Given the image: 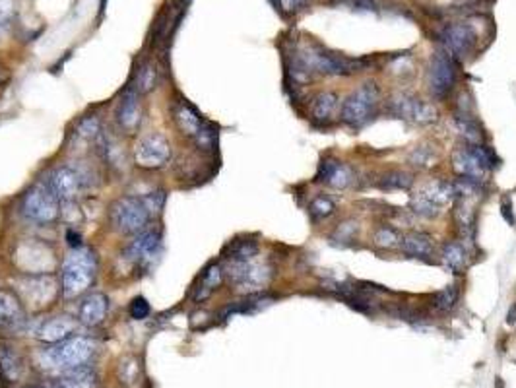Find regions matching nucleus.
<instances>
[{
	"mask_svg": "<svg viewBox=\"0 0 516 388\" xmlns=\"http://www.w3.org/2000/svg\"><path fill=\"white\" fill-rule=\"evenodd\" d=\"M96 270L97 259L91 249H84V247L74 249L63 264L60 287H63V295L66 299H74V297H80L82 293H86L89 285L93 283Z\"/></svg>",
	"mask_w": 516,
	"mask_h": 388,
	"instance_id": "1",
	"label": "nucleus"
},
{
	"mask_svg": "<svg viewBox=\"0 0 516 388\" xmlns=\"http://www.w3.org/2000/svg\"><path fill=\"white\" fill-rule=\"evenodd\" d=\"M301 65L305 66L311 74H324V76H347V74L359 72L361 68L369 65L361 58L340 57L336 53H330L323 47H305L295 55Z\"/></svg>",
	"mask_w": 516,
	"mask_h": 388,
	"instance_id": "2",
	"label": "nucleus"
},
{
	"mask_svg": "<svg viewBox=\"0 0 516 388\" xmlns=\"http://www.w3.org/2000/svg\"><path fill=\"white\" fill-rule=\"evenodd\" d=\"M380 101V91L375 82H367L363 86L354 89L349 96L344 99L340 115L342 121L346 122L351 129H361L365 124L373 121V117L377 113V107Z\"/></svg>",
	"mask_w": 516,
	"mask_h": 388,
	"instance_id": "3",
	"label": "nucleus"
},
{
	"mask_svg": "<svg viewBox=\"0 0 516 388\" xmlns=\"http://www.w3.org/2000/svg\"><path fill=\"white\" fill-rule=\"evenodd\" d=\"M93 351H96V344L91 340L84 338V336H76V338L58 342L55 348L45 349L43 359L53 369L70 371V369L86 367V363L93 356Z\"/></svg>",
	"mask_w": 516,
	"mask_h": 388,
	"instance_id": "4",
	"label": "nucleus"
},
{
	"mask_svg": "<svg viewBox=\"0 0 516 388\" xmlns=\"http://www.w3.org/2000/svg\"><path fill=\"white\" fill-rule=\"evenodd\" d=\"M224 274L229 278V282L233 283L235 290L241 293H257V291L264 290L270 278H272V268L258 262L257 259L252 260H227V268Z\"/></svg>",
	"mask_w": 516,
	"mask_h": 388,
	"instance_id": "5",
	"label": "nucleus"
},
{
	"mask_svg": "<svg viewBox=\"0 0 516 388\" xmlns=\"http://www.w3.org/2000/svg\"><path fill=\"white\" fill-rule=\"evenodd\" d=\"M111 224L124 235H138L148 227L152 214L146 206L144 198L138 196H122L111 206Z\"/></svg>",
	"mask_w": 516,
	"mask_h": 388,
	"instance_id": "6",
	"label": "nucleus"
},
{
	"mask_svg": "<svg viewBox=\"0 0 516 388\" xmlns=\"http://www.w3.org/2000/svg\"><path fill=\"white\" fill-rule=\"evenodd\" d=\"M454 198L451 183L433 181L410 198L411 212H415L421 218H435L441 214L444 206H449Z\"/></svg>",
	"mask_w": 516,
	"mask_h": 388,
	"instance_id": "7",
	"label": "nucleus"
},
{
	"mask_svg": "<svg viewBox=\"0 0 516 388\" xmlns=\"http://www.w3.org/2000/svg\"><path fill=\"white\" fill-rule=\"evenodd\" d=\"M58 200L55 190L49 183H39L32 186L24 196L22 210L30 219L37 224H51L58 218Z\"/></svg>",
	"mask_w": 516,
	"mask_h": 388,
	"instance_id": "8",
	"label": "nucleus"
},
{
	"mask_svg": "<svg viewBox=\"0 0 516 388\" xmlns=\"http://www.w3.org/2000/svg\"><path fill=\"white\" fill-rule=\"evenodd\" d=\"M171 160V144L162 132H150L138 140L134 162L142 169H160Z\"/></svg>",
	"mask_w": 516,
	"mask_h": 388,
	"instance_id": "9",
	"label": "nucleus"
},
{
	"mask_svg": "<svg viewBox=\"0 0 516 388\" xmlns=\"http://www.w3.org/2000/svg\"><path fill=\"white\" fill-rule=\"evenodd\" d=\"M162 247V233L155 229H144L130 241L129 247L122 252V257L129 260L132 266L150 268L153 260L160 259Z\"/></svg>",
	"mask_w": 516,
	"mask_h": 388,
	"instance_id": "10",
	"label": "nucleus"
},
{
	"mask_svg": "<svg viewBox=\"0 0 516 388\" xmlns=\"http://www.w3.org/2000/svg\"><path fill=\"white\" fill-rule=\"evenodd\" d=\"M388 111L396 117H400L404 121L415 122V124H433L439 119L435 105H431L427 101H421L418 97H410L406 93L394 96L388 101Z\"/></svg>",
	"mask_w": 516,
	"mask_h": 388,
	"instance_id": "11",
	"label": "nucleus"
},
{
	"mask_svg": "<svg viewBox=\"0 0 516 388\" xmlns=\"http://www.w3.org/2000/svg\"><path fill=\"white\" fill-rule=\"evenodd\" d=\"M18 290L25 303H30L33 307H45L57 299L58 283L55 276L45 272V274L25 276L24 280L18 283Z\"/></svg>",
	"mask_w": 516,
	"mask_h": 388,
	"instance_id": "12",
	"label": "nucleus"
},
{
	"mask_svg": "<svg viewBox=\"0 0 516 388\" xmlns=\"http://www.w3.org/2000/svg\"><path fill=\"white\" fill-rule=\"evenodd\" d=\"M429 91L435 99H444L454 88L456 82V66L449 53H435L429 65Z\"/></svg>",
	"mask_w": 516,
	"mask_h": 388,
	"instance_id": "13",
	"label": "nucleus"
},
{
	"mask_svg": "<svg viewBox=\"0 0 516 388\" xmlns=\"http://www.w3.org/2000/svg\"><path fill=\"white\" fill-rule=\"evenodd\" d=\"M439 37H441V43H443L444 53H449L454 58L468 57L477 41L474 27L470 24H462V22L444 25Z\"/></svg>",
	"mask_w": 516,
	"mask_h": 388,
	"instance_id": "14",
	"label": "nucleus"
},
{
	"mask_svg": "<svg viewBox=\"0 0 516 388\" xmlns=\"http://www.w3.org/2000/svg\"><path fill=\"white\" fill-rule=\"evenodd\" d=\"M316 183H324V185L332 186V188H349L355 183L354 167L349 163L340 162L334 157H324L318 171H316Z\"/></svg>",
	"mask_w": 516,
	"mask_h": 388,
	"instance_id": "15",
	"label": "nucleus"
},
{
	"mask_svg": "<svg viewBox=\"0 0 516 388\" xmlns=\"http://www.w3.org/2000/svg\"><path fill=\"white\" fill-rule=\"evenodd\" d=\"M49 185L55 190L57 198L60 202H68L76 198V194L80 193L82 188V175L80 171L74 169L70 165H60L53 171V175L49 179Z\"/></svg>",
	"mask_w": 516,
	"mask_h": 388,
	"instance_id": "16",
	"label": "nucleus"
},
{
	"mask_svg": "<svg viewBox=\"0 0 516 388\" xmlns=\"http://www.w3.org/2000/svg\"><path fill=\"white\" fill-rule=\"evenodd\" d=\"M109 311V299L103 293H91L86 295L78 305V321L86 326H97L105 321Z\"/></svg>",
	"mask_w": 516,
	"mask_h": 388,
	"instance_id": "17",
	"label": "nucleus"
},
{
	"mask_svg": "<svg viewBox=\"0 0 516 388\" xmlns=\"http://www.w3.org/2000/svg\"><path fill=\"white\" fill-rule=\"evenodd\" d=\"M76 330V321L70 318V316L66 315H58V316H53V318H49L45 323L41 324L39 328H37V338L41 342H47V344H58V342H63V340H68L72 336V332Z\"/></svg>",
	"mask_w": 516,
	"mask_h": 388,
	"instance_id": "18",
	"label": "nucleus"
},
{
	"mask_svg": "<svg viewBox=\"0 0 516 388\" xmlns=\"http://www.w3.org/2000/svg\"><path fill=\"white\" fill-rule=\"evenodd\" d=\"M138 93L134 88H129L124 91V96L121 99V105H119V113H117V119H119V124L121 129H124L127 132H134L140 124V99H138Z\"/></svg>",
	"mask_w": 516,
	"mask_h": 388,
	"instance_id": "19",
	"label": "nucleus"
},
{
	"mask_svg": "<svg viewBox=\"0 0 516 388\" xmlns=\"http://www.w3.org/2000/svg\"><path fill=\"white\" fill-rule=\"evenodd\" d=\"M452 167L458 173L460 177L476 179V181H484L487 175V171L482 167V163L477 162V157L474 152L470 150V146L458 148L454 154H452Z\"/></svg>",
	"mask_w": 516,
	"mask_h": 388,
	"instance_id": "20",
	"label": "nucleus"
},
{
	"mask_svg": "<svg viewBox=\"0 0 516 388\" xmlns=\"http://www.w3.org/2000/svg\"><path fill=\"white\" fill-rule=\"evenodd\" d=\"M173 117H175V122H177L179 130L188 138L198 136V132H200V130L204 129V124H206V122L202 121V117L198 115V111H196L193 105H188L186 101L177 103L175 111H173Z\"/></svg>",
	"mask_w": 516,
	"mask_h": 388,
	"instance_id": "21",
	"label": "nucleus"
},
{
	"mask_svg": "<svg viewBox=\"0 0 516 388\" xmlns=\"http://www.w3.org/2000/svg\"><path fill=\"white\" fill-rule=\"evenodd\" d=\"M24 324V309L10 291H0V328H18Z\"/></svg>",
	"mask_w": 516,
	"mask_h": 388,
	"instance_id": "22",
	"label": "nucleus"
},
{
	"mask_svg": "<svg viewBox=\"0 0 516 388\" xmlns=\"http://www.w3.org/2000/svg\"><path fill=\"white\" fill-rule=\"evenodd\" d=\"M400 247L408 257H413V259H431L435 254L433 239L429 235L420 233V231H411V233L406 235Z\"/></svg>",
	"mask_w": 516,
	"mask_h": 388,
	"instance_id": "23",
	"label": "nucleus"
},
{
	"mask_svg": "<svg viewBox=\"0 0 516 388\" xmlns=\"http://www.w3.org/2000/svg\"><path fill=\"white\" fill-rule=\"evenodd\" d=\"M97 377L96 373L88 367H78L65 371V375L58 379L57 388H96Z\"/></svg>",
	"mask_w": 516,
	"mask_h": 388,
	"instance_id": "24",
	"label": "nucleus"
},
{
	"mask_svg": "<svg viewBox=\"0 0 516 388\" xmlns=\"http://www.w3.org/2000/svg\"><path fill=\"white\" fill-rule=\"evenodd\" d=\"M338 109V96L334 91H323L313 99L311 115L316 122H328Z\"/></svg>",
	"mask_w": 516,
	"mask_h": 388,
	"instance_id": "25",
	"label": "nucleus"
},
{
	"mask_svg": "<svg viewBox=\"0 0 516 388\" xmlns=\"http://www.w3.org/2000/svg\"><path fill=\"white\" fill-rule=\"evenodd\" d=\"M221 280H224V268L219 266V264H212V266L206 268V270H204V274L200 276V285L196 287V295H194V299L196 301L206 299L212 291L218 290Z\"/></svg>",
	"mask_w": 516,
	"mask_h": 388,
	"instance_id": "26",
	"label": "nucleus"
},
{
	"mask_svg": "<svg viewBox=\"0 0 516 388\" xmlns=\"http://www.w3.org/2000/svg\"><path fill=\"white\" fill-rule=\"evenodd\" d=\"M454 124L460 130V134L468 140V144H482L484 142V130L470 113L454 115Z\"/></svg>",
	"mask_w": 516,
	"mask_h": 388,
	"instance_id": "27",
	"label": "nucleus"
},
{
	"mask_svg": "<svg viewBox=\"0 0 516 388\" xmlns=\"http://www.w3.org/2000/svg\"><path fill=\"white\" fill-rule=\"evenodd\" d=\"M443 262L446 264V268L451 270L452 274H462L466 264H468L464 247L456 241L446 242L443 247Z\"/></svg>",
	"mask_w": 516,
	"mask_h": 388,
	"instance_id": "28",
	"label": "nucleus"
},
{
	"mask_svg": "<svg viewBox=\"0 0 516 388\" xmlns=\"http://www.w3.org/2000/svg\"><path fill=\"white\" fill-rule=\"evenodd\" d=\"M377 185L382 190H408L413 186V177L408 171H387L380 175Z\"/></svg>",
	"mask_w": 516,
	"mask_h": 388,
	"instance_id": "29",
	"label": "nucleus"
},
{
	"mask_svg": "<svg viewBox=\"0 0 516 388\" xmlns=\"http://www.w3.org/2000/svg\"><path fill=\"white\" fill-rule=\"evenodd\" d=\"M22 359L18 356V351H14L8 346H0V371L8 380H16L22 375Z\"/></svg>",
	"mask_w": 516,
	"mask_h": 388,
	"instance_id": "30",
	"label": "nucleus"
},
{
	"mask_svg": "<svg viewBox=\"0 0 516 388\" xmlns=\"http://www.w3.org/2000/svg\"><path fill=\"white\" fill-rule=\"evenodd\" d=\"M257 241H235L227 247V260H252L257 259Z\"/></svg>",
	"mask_w": 516,
	"mask_h": 388,
	"instance_id": "31",
	"label": "nucleus"
},
{
	"mask_svg": "<svg viewBox=\"0 0 516 388\" xmlns=\"http://www.w3.org/2000/svg\"><path fill=\"white\" fill-rule=\"evenodd\" d=\"M155 84H157V70H155V66L152 63H146V65L140 66V70L136 72V86H134L138 93L152 91L155 88Z\"/></svg>",
	"mask_w": 516,
	"mask_h": 388,
	"instance_id": "32",
	"label": "nucleus"
},
{
	"mask_svg": "<svg viewBox=\"0 0 516 388\" xmlns=\"http://www.w3.org/2000/svg\"><path fill=\"white\" fill-rule=\"evenodd\" d=\"M408 162H410L413 167H418V169H429V167H433L437 162L435 150L429 148V146H418V148L408 155Z\"/></svg>",
	"mask_w": 516,
	"mask_h": 388,
	"instance_id": "33",
	"label": "nucleus"
},
{
	"mask_svg": "<svg viewBox=\"0 0 516 388\" xmlns=\"http://www.w3.org/2000/svg\"><path fill=\"white\" fill-rule=\"evenodd\" d=\"M357 231H359V226H357V221H354V219L342 221V224L336 227V231L332 233L330 242H332V245H340V247H346V245H349V242L354 241V237L357 235Z\"/></svg>",
	"mask_w": 516,
	"mask_h": 388,
	"instance_id": "34",
	"label": "nucleus"
},
{
	"mask_svg": "<svg viewBox=\"0 0 516 388\" xmlns=\"http://www.w3.org/2000/svg\"><path fill=\"white\" fill-rule=\"evenodd\" d=\"M402 235L398 229L394 227H380L377 229V233H375V245L380 247V249H396V247H400L402 245Z\"/></svg>",
	"mask_w": 516,
	"mask_h": 388,
	"instance_id": "35",
	"label": "nucleus"
},
{
	"mask_svg": "<svg viewBox=\"0 0 516 388\" xmlns=\"http://www.w3.org/2000/svg\"><path fill=\"white\" fill-rule=\"evenodd\" d=\"M309 212H311L313 219L321 221V219L330 218L332 214L336 212V202L332 200L330 196H316L315 200L311 202V206H309Z\"/></svg>",
	"mask_w": 516,
	"mask_h": 388,
	"instance_id": "36",
	"label": "nucleus"
},
{
	"mask_svg": "<svg viewBox=\"0 0 516 388\" xmlns=\"http://www.w3.org/2000/svg\"><path fill=\"white\" fill-rule=\"evenodd\" d=\"M456 301H458V287L456 285H446L444 290L439 291L435 297H433V307L446 313V311L454 309Z\"/></svg>",
	"mask_w": 516,
	"mask_h": 388,
	"instance_id": "37",
	"label": "nucleus"
},
{
	"mask_svg": "<svg viewBox=\"0 0 516 388\" xmlns=\"http://www.w3.org/2000/svg\"><path fill=\"white\" fill-rule=\"evenodd\" d=\"M14 18V0H0V39L10 27Z\"/></svg>",
	"mask_w": 516,
	"mask_h": 388,
	"instance_id": "38",
	"label": "nucleus"
},
{
	"mask_svg": "<svg viewBox=\"0 0 516 388\" xmlns=\"http://www.w3.org/2000/svg\"><path fill=\"white\" fill-rule=\"evenodd\" d=\"M307 2L309 0H272V4L283 14H295V12H299L305 6Z\"/></svg>",
	"mask_w": 516,
	"mask_h": 388,
	"instance_id": "39",
	"label": "nucleus"
},
{
	"mask_svg": "<svg viewBox=\"0 0 516 388\" xmlns=\"http://www.w3.org/2000/svg\"><path fill=\"white\" fill-rule=\"evenodd\" d=\"M150 315V305L144 297H136L130 303V316L136 318V321H144L146 316Z\"/></svg>",
	"mask_w": 516,
	"mask_h": 388,
	"instance_id": "40",
	"label": "nucleus"
},
{
	"mask_svg": "<svg viewBox=\"0 0 516 388\" xmlns=\"http://www.w3.org/2000/svg\"><path fill=\"white\" fill-rule=\"evenodd\" d=\"M144 202L148 206L150 214H160L165 204V194L163 193H150L148 196H144Z\"/></svg>",
	"mask_w": 516,
	"mask_h": 388,
	"instance_id": "41",
	"label": "nucleus"
},
{
	"mask_svg": "<svg viewBox=\"0 0 516 388\" xmlns=\"http://www.w3.org/2000/svg\"><path fill=\"white\" fill-rule=\"evenodd\" d=\"M78 130H80V134L84 138L99 136V121H97L96 117H91V119H84V121L80 122Z\"/></svg>",
	"mask_w": 516,
	"mask_h": 388,
	"instance_id": "42",
	"label": "nucleus"
},
{
	"mask_svg": "<svg viewBox=\"0 0 516 388\" xmlns=\"http://www.w3.org/2000/svg\"><path fill=\"white\" fill-rule=\"evenodd\" d=\"M349 8L355 10H375L377 8V0H344Z\"/></svg>",
	"mask_w": 516,
	"mask_h": 388,
	"instance_id": "43",
	"label": "nucleus"
},
{
	"mask_svg": "<svg viewBox=\"0 0 516 388\" xmlns=\"http://www.w3.org/2000/svg\"><path fill=\"white\" fill-rule=\"evenodd\" d=\"M510 210H512V204H510L508 198H505V200L501 202V214L505 216V219H507L510 226H515V218H512V212Z\"/></svg>",
	"mask_w": 516,
	"mask_h": 388,
	"instance_id": "44",
	"label": "nucleus"
},
{
	"mask_svg": "<svg viewBox=\"0 0 516 388\" xmlns=\"http://www.w3.org/2000/svg\"><path fill=\"white\" fill-rule=\"evenodd\" d=\"M507 323L508 324H515L516 323V303L510 307V311H508V316H507Z\"/></svg>",
	"mask_w": 516,
	"mask_h": 388,
	"instance_id": "45",
	"label": "nucleus"
},
{
	"mask_svg": "<svg viewBox=\"0 0 516 388\" xmlns=\"http://www.w3.org/2000/svg\"><path fill=\"white\" fill-rule=\"evenodd\" d=\"M32 388H33V387H32Z\"/></svg>",
	"mask_w": 516,
	"mask_h": 388,
	"instance_id": "46",
	"label": "nucleus"
}]
</instances>
